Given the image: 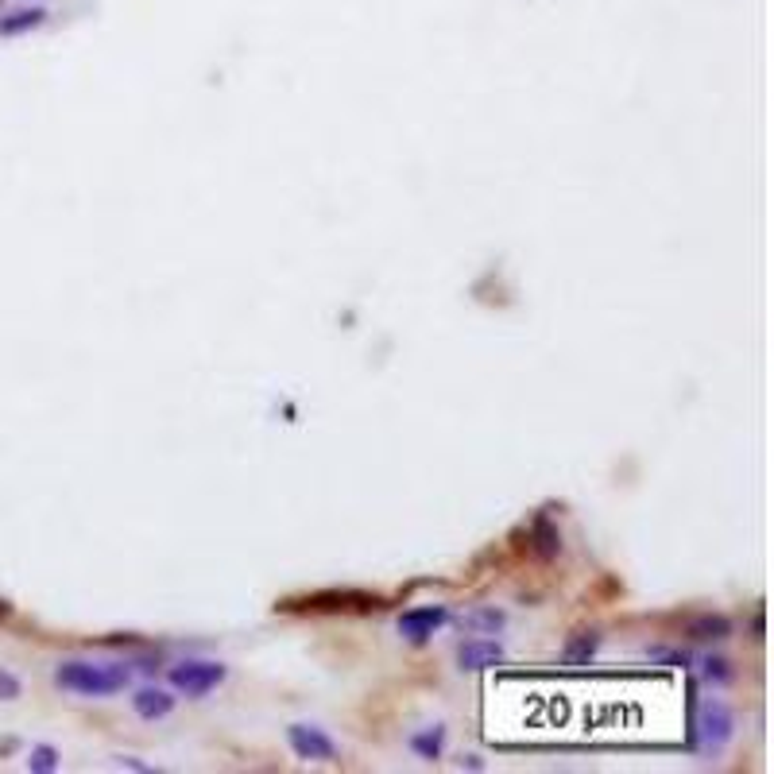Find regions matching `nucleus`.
I'll return each instance as SVG.
<instances>
[{"label":"nucleus","mask_w":774,"mask_h":774,"mask_svg":"<svg viewBox=\"0 0 774 774\" xmlns=\"http://www.w3.org/2000/svg\"><path fill=\"white\" fill-rule=\"evenodd\" d=\"M132 682V666L128 662H82L70 658L59 662L55 670V685L74 693V697H113L124 685Z\"/></svg>","instance_id":"1"},{"label":"nucleus","mask_w":774,"mask_h":774,"mask_svg":"<svg viewBox=\"0 0 774 774\" xmlns=\"http://www.w3.org/2000/svg\"><path fill=\"white\" fill-rule=\"evenodd\" d=\"M279 608L306 612V616H345V612H376V608H384V600L376 593H360V589H322V593L310 596H291Z\"/></svg>","instance_id":"2"},{"label":"nucleus","mask_w":774,"mask_h":774,"mask_svg":"<svg viewBox=\"0 0 774 774\" xmlns=\"http://www.w3.org/2000/svg\"><path fill=\"white\" fill-rule=\"evenodd\" d=\"M732 736H736V713L720 697H709L701 705L697 720H693V744L701 747L705 755H720L724 747L732 744Z\"/></svg>","instance_id":"3"},{"label":"nucleus","mask_w":774,"mask_h":774,"mask_svg":"<svg viewBox=\"0 0 774 774\" xmlns=\"http://www.w3.org/2000/svg\"><path fill=\"white\" fill-rule=\"evenodd\" d=\"M225 678H229V666L225 662H209V658H182V662H175L167 670L171 689L182 693V697H194V701L213 693Z\"/></svg>","instance_id":"4"},{"label":"nucleus","mask_w":774,"mask_h":774,"mask_svg":"<svg viewBox=\"0 0 774 774\" xmlns=\"http://www.w3.org/2000/svg\"><path fill=\"white\" fill-rule=\"evenodd\" d=\"M449 624V608L446 604H418V608H407L403 616H399V635L407 639V643H415V647H422V643H430L442 627Z\"/></svg>","instance_id":"5"},{"label":"nucleus","mask_w":774,"mask_h":774,"mask_svg":"<svg viewBox=\"0 0 774 774\" xmlns=\"http://www.w3.org/2000/svg\"><path fill=\"white\" fill-rule=\"evenodd\" d=\"M287 744H291L295 759H302V763H337V755H341L337 744L314 724H291L287 728Z\"/></svg>","instance_id":"6"},{"label":"nucleus","mask_w":774,"mask_h":774,"mask_svg":"<svg viewBox=\"0 0 774 774\" xmlns=\"http://www.w3.org/2000/svg\"><path fill=\"white\" fill-rule=\"evenodd\" d=\"M732 631H736V624L724 612H693L682 620V635L693 643H724V639H732Z\"/></svg>","instance_id":"7"},{"label":"nucleus","mask_w":774,"mask_h":774,"mask_svg":"<svg viewBox=\"0 0 774 774\" xmlns=\"http://www.w3.org/2000/svg\"><path fill=\"white\" fill-rule=\"evenodd\" d=\"M527 550H531V558H538V562H554L562 554V531H558V523L550 515H535L531 519V527H527Z\"/></svg>","instance_id":"8"},{"label":"nucleus","mask_w":774,"mask_h":774,"mask_svg":"<svg viewBox=\"0 0 774 774\" xmlns=\"http://www.w3.org/2000/svg\"><path fill=\"white\" fill-rule=\"evenodd\" d=\"M132 713L140 716V720H167V716L175 713V693L171 689H159V685H140L136 693H132Z\"/></svg>","instance_id":"9"},{"label":"nucleus","mask_w":774,"mask_h":774,"mask_svg":"<svg viewBox=\"0 0 774 774\" xmlns=\"http://www.w3.org/2000/svg\"><path fill=\"white\" fill-rule=\"evenodd\" d=\"M47 24V8L43 4H24L12 12H0V39H20Z\"/></svg>","instance_id":"10"},{"label":"nucleus","mask_w":774,"mask_h":774,"mask_svg":"<svg viewBox=\"0 0 774 774\" xmlns=\"http://www.w3.org/2000/svg\"><path fill=\"white\" fill-rule=\"evenodd\" d=\"M504 658V647L496 643V639H465L461 647H457V662H461V670H492L496 662Z\"/></svg>","instance_id":"11"},{"label":"nucleus","mask_w":774,"mask_h":774,"mask_svg":"<svg viewBox=\"0 0 774 774\" xmlns=\"http://www.w3.org/2000/svg\"><path fill=\"white\" fill-rule=\"evenodd\" d=\"M411 751L418 759H426V763L442 759V751H446V724H426L422 732H415L411 736Z\"/></svg>","instance_id":"12"},{"label":"nucleus","mask_w":774,"mask_h":774,"mask_svg":"<svg viewBox=\"0 0 774 774\" xmlns=\"http://www.w3.org/2000/svg\"><path fill=\"white\" fill-rule=\"evenodd\" d=\"M504 624H507V616L500 608H477V612H469V616L461 620V627L473 631V635H496V631H504Z\"/></svg>","instance_id":"13"},{"label":"nucleus","mask_w":774,"mask_h":774,"mask_svg":"<svg viewBox=\"0 0 774 774\" xmlns=\"http://www.w3.org/2000/svg\"><path fill=\"white\" fill-rule=\"evenodd\" d=\"M596 651H600V635H596V631H577V635H573V639L566 643L562 658H566V662H573V666H585V662H589Z\"/></svg>","instance_id":"14"},{"label":"nucleus","mask_w":774,"mask_h":774,"mask_svg":"<svg viewBox=\"0 0 774 774\" xmlns=\"http://www.w3.org/2000/svg\"><path fill=\"white\" fill-rule=\"evenodd\" d=\"M59 767H62V755L51 744L31 747V755H28V771L31 774H55Z\"/></svg>","instance_id":"15"},{"label":"nucleus","mask_w":774,"mask_h":774,"mask_svg":"<svg viewBox=\"0 0 774 774\" xmlns=\"http://www.w3.org/2000/svg\"><path fill=\"white\" fill-rule=\"evenodd\" d=\"M701 678H705V682H713V685H728L732 678H736V670H732V662H728V658L709 655V658H701Z\"/></svg>","instance_id":"16"},{"label":"nucleus","mask_w":774,"mask_h":774,"mask_svg":"<svg viewBox=\"0 0 774 774\" xmlns=\"http://www.w3.org/2000/svg\"><path fill=\"white\" fill-rule=\"evenodd\" d=\"M647 658H651V662H662V666H670V670H685V666L693 662V655L682 651V647H647Z\"/></svg>","instance_id":"17"},{"label":"nucleus","mask_w":774,"mask_h":774,"mask_svg":"<svg viewBox=\"0 0 774 774\" xmlns=\"http://www.w3.org/2000/svg\"><path fill=\"white\" fill-rule=\"evenodd\" d=\"M20 693H24L20 678H16L12 670H0V701H16Z\"/></svg>","instance_id":"18"},{"label":"nucleus","mask_w":774,"mask_h":774,"mask_svg":"<svg viewBox=\"0 0 774 774\" xmlns=\"http://www.w3.org/2000/svg\"><path fill=\"white\" fill-rule=\"evenodd\" d=\"M117 767H124V771H155V767H148V763H140V759H132V755H120V759H117Z\"/></svg>","instance_id":"19"},{"label":"nucleus","mask_w":774,"mask_h":774,"mask_svg":"<svg viewBox=\"0 0 774 774\" xmlns=\"http://www.w3.org/2000/svg\"><path fill=\"white\" fill-rule=\"evenodd\" d=\"M0 8H4V0H0Z\"/></svg>","instance_id":"20"}]
</instances>
